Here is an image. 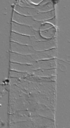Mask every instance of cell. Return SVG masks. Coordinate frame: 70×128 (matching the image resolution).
<instances>
[{"instance_id": "cell-1", "label": "cell", "mask_w": 70, "mask_h": 128, "mask_svg": "<svg viewBox=\"0 0 70 128\" xmlns=\"http://www.w3.org/2000/svg\"><path fill=\"white\" fill-rule=\"evenodd\" d=\"M30 121L32 122L34 128H55V120L39 116H30Z\"/></svg>"}, {"instance_id": "cell-2", "label": "cell", "mask_w": 70, "mask_h": 128, "mask_svg": "<svg viewBox=\"0 0 70 128\" xmlns=\"http://www.w3.org/2000/svg\"><path fill=\"white\" fill-rule=\"evenodd\" d=\"M31 113L28 110H18L10 114L8 116V123H13L22 121L30 120Z\"/></svg>"}, {"instance_id": "cell-3", "label": "cell", "mask_w": 70, "mask_h": 128, "mask_svg": "<svg viewBox=\"0 0 70 128\" xmlns=\"http://www.w3.org/2000/svg\"><path fill=\"white\" fill-rule=\"evenodd\" d=\"M8 128H34V126L30 120L22 121L9 124Z\"/></svg>"}, {"instance_id": "cell-4", "label": "cell", "mask_w": 70, "mask_h": 128, "mask_svg": "<svg viewBox=\"0 0 70 128\" xmlns=\"http://www.w3.org/2000/svg\"></svg>"}]
</instances>
